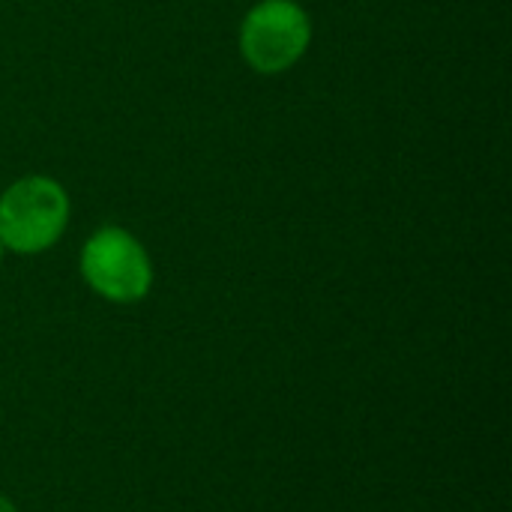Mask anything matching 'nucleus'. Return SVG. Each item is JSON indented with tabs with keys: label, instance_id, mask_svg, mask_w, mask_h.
<instances>
[{
	"label": "nucleus",
	"instance_id": "nucleus-4",
	"mask_svg": "<svg viewBox=\"0 0 512 512\" xmlns=\"http://www.w3.org/2000/svg\"><path fill=\"white\" fill-rule=\"evenodd\" d=\"M0 512H18V510H15L6 498H0Z\"/></svg>",
	"mask_w": 512,
	"mask_h": 512
},
{
	"label": "nucleus",
	"instance_id": "nucleus-1",
	"mask_svg": "<svg viewBox=\"0 0 512 512\" xmlns=\"http://www.w3.org/2000/svg\"><path fill=\"white\" fill-rule=\"evenodd\" d=\"M69 219V198L51 177H24L0 195V243L33 255L57 243Z\"/></svg>",
	"mask_w": 512,
	"mask_h": 512
},
{
	"label": "nucleus",
	"instance_id": "nucleus-3",
	"mask_svg": "<svg viewBox=\"0 0 512 512\" xmlns=\"http://www.w3.org/2000/svg\"><path fill=\"white\" fill-rule=\"evenodd\" d=\"M81 273L87 285L111 303H135L153 282L144 246L123 228H102L84 243Z\"/></svg>",
	"mask_w": 512,
	"mask_h": 512
},
{
	"label": "nucleus",
	"instance_id": "nucleus-2",
	"mask_svg": "<svg viewBox=\"0 0 512 512\" xmlns=\"http://www.w3.org/2000/svg\"><path fill=\"white\" fill-rule=\"evenodd\" d=\"M312 24L294 0H261L240 27V51L261 75L291 69L309 48Z\"/></svg>",
	"mask_w": 512,
	"mask_h": 512
},
{
	"label": "nucleus",
	"instance_id": "nucleus-5",
	"mask_svg": "<svg viewBox=\"0 0 512 512\" xmlns=\"http://www.w3.org/2000/svg\"><path fill=\"white\" fill-rule=\"evenodd\" d=\"M0 255H3V243H0Z\"/></svg>",
	"mask_w": 512,
	"mask_h": 512
}]
</instances>
